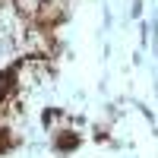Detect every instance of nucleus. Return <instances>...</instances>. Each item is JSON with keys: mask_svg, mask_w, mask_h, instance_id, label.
<instances>
[{"mask_svg": "<svg viewBox=\"0 0 158 158\" xmlns=\"http://www.w3.org/2000/svg\"><path fill=\"white\" fill-rule=\"evenodd\" d=\"M16 89H19V73H16V67H10V70H0V104L13 101Z\"/></svg>", "mask_w": 158, "mask_h": 158, "instance_id": "obj_1", "label": "nucleus"}, {"mask_svg": "<svg viewBox=\"0 0 158 158\" xmlns=\"http://www.w3.org/2000/svg\"><path fill=\"white\" fill-rule=\"evenodd\" d=\"M79 142H82V136L73 133V130H60V133H54V149H60V152H73Z\"/></svg>", "mask_w": 158, "mask_h": 158, "instance_id": "obj_2", "label": "nucleus"}]
</instances>
